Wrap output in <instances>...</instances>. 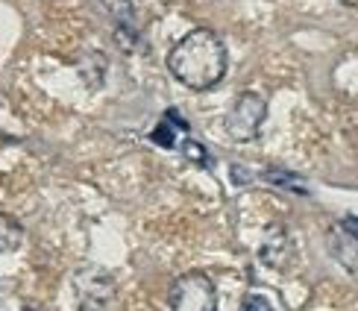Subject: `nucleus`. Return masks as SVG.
<instances>
[{"label": "nucleus", "mask_w": 358, "mask_h": 311, "mask_svg": "<svg viewBox=\"0 0 358 311\" xmlns=\"http://www.w3.org/2000/svg\"><path fill=\"white\" fill-rule=\"evenodd\" d=\"M241 311H273V305L267 303L262 294H250V297L241 303Z\"/></svg>", "instance_id": "10"}, {"label": "nucleus", "mask_w": 358, "mask_h": 311, "mask_svg": "<svg viewBox=\"0 0 358 311\" xmlns=\"http://www.w3.org/2000/svg\"><path fill=\"white\" fill-rule=\"evenodd\" d=\"M227 44L212 29H191L168 53V68L191 92H208L227 73Z\"/></svg>", "instance_id": "1"}, {"label": "nucleus", "mask_w": 358, "mask_h": 311, "mask_svg": "<svg viewBox=\"0 0 358 311\" xmlns=\"http://www.w3.org/2000/svg\"><path fill=\"white\" fill-rule=\"evenodd\" d=\"M24 311H33V308H24Z\"/></svg>", "instance_id": "13"}, {"label": "nucleus", "mask_w": 358, "mask_h": 311, "mask_svg": "<svg viewBox=\"0 0 358 311\" xmlns=\"http://www.w3.org/2000/svg\"><path fill=\"white\" fill-rule=\"evenodd\" d=\"M73 294L83 311H103L115 297V279L100 268H83L73 273Z\"/></svg>", "instance_id": "4"}, {"label": "nucleus", "mask_w": 358, "mask_h": 311, "mask_svg": "<svg viewBox=\"0 0 358 311\" xmlns=\"http://www.w3.org/2000/svg\"><path fill=\"white\" fill-rule=\"evenodd\" d=\"M291 256H294V244L288 238V232L273 226L271 232H267L264 244H262V261L271 264V268H276V270H282V268H288Z\"/></svg>", "instance_id": "5"}, {"label": "nucleus", "mask_w": 358, "mask_h": 311, "mask_svg": "<svg viewBox=\"0 0 358 311\" xmlns=\"http://www.w3.org/2000/svg\"><path fill=\"white\" fill-rule=\"evenodd\" d=\"M173 311H217V288L206 273H182L171 285Z\"/></svg>", "instance_id": "3"}, {"label": "nucleus", "mask_w": 358, "mask_h": 311, "mask_svg": "<svg viewBox=\"0 0 358 311\" xmlns=\"http://www.w3.org/2000/svg\"><path fill=\"white\" fill-rule=\"evenodd\" d=\"M21 241V226L15 224L12 217L0 215V253H6V249H15Z\"/></svg>", "instance_id": "8"}, {"label": "nucleus", "mask_w": 358, "mask_h": 311, "mask_svg": "<svg viewBox=\"0 0 358 311\" xmlns=\"http://www.w3.org/2000/svg\"><path fill=\"white\" fill-rule=\"evenodd\" d=\"M341 3H347V6H358V0H341Z\"/></svg>", "instance_id": "12"}, {"label": "nucleus", "mask_w": 358, "mask_h": 311, "mask_svg": "<svg viewBox=\"0 0 358 311\" xmlns=\"http://www.w3.org/2000/svg\"><path fill=\"white\" fill-rule=\"evenodd\" d=\"M341 232L355 235V238H358V217H344V220H341Z\"/></svg>", "instance_id": "11"}, {"label": "nucleus", "mask_w": 358, "mask_h": 311, "mask_svg": "<svg viewBox=\"0 0 358 311\" xmlns=\"http://www.w3.org/2000/svg\"><path fill=\"white\" fill-rule=\"evenodd\" d=\"M262 180H264V182H271V185H276V188L296 191V194H308V185H306L303 176L288 173V171H276V168H271V171H262Z\"/></svg>", "instance_id": "7"}, {"label": "nucleus", "mask_w": 358, "mask_h": 311, "mask_svg": "<svg viewBox=\"0 0 358 311\" xmlns=\"http://www.w3.org/2000/svg\"><path fill=\"white\" fill-rule=\"evenodd\" d=\"M182 136H188V124L179 117V112L176 109H171V112H165V117H162V124L153 129V141L159 144V147H168V150H173V147H182Z\"/></svg>", "instance_id": "6"}, {"label": "nucleus", "mask_w": 358, "mask_h": 311, "mask_svg": "<svg viewBox=\"0 0 358 311\" xmlns=\"http://www.w3.org/2000/svg\"><path fill=\"white\" fill-rule=\"evenodd\" d=\"M182 153H185L188 159L197 161V165H206V161H208L206 150H203V147H200L197 141H191V138H185V141H182Z\"/></svg>", "instance_id": "9"}, {"label": "nucleus", "mask_w": 358, "mask_h": 311, "mask_svg": "<svg viewBox=\"0 0 358 311\" xmlns=\"http://www.w3.org/2000/svg\"><path fill=\"white\" fill-rule=\"evenodd\" d=\"M264 115H267V100L256 92H244L232 103V109L227 112V136L238 144L259 138V129L264 124Z\"/></svg>", "instance_id": "2"}]
</instances>
